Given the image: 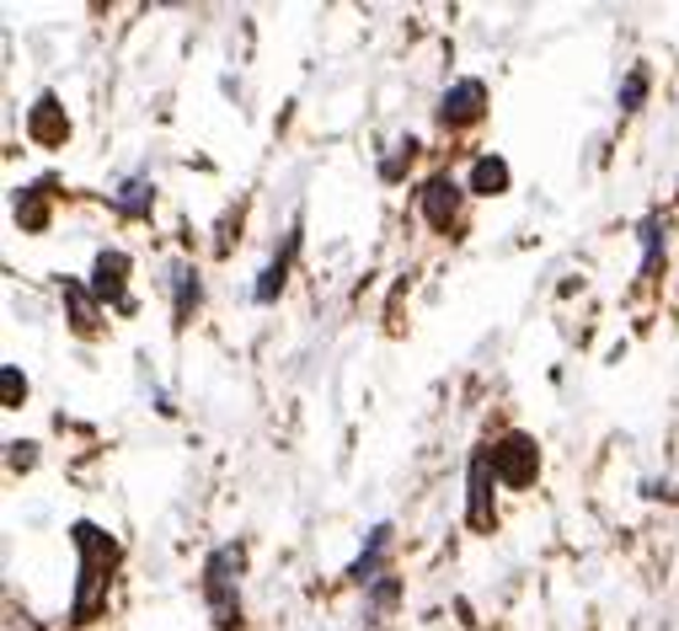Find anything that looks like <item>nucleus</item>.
Wrapping results in <instances>:
<instances>
[{"mask_svg": "<svg viewBox=\"0 0 679 631\" xmlns=\"http://www.w3.org/2000/svg\"><path fill=\"white\" fill-rule=\"evenodd\" d=\"M492 487H498L492 455L477 450L471 455V482H466V519H471V530H492Z\"/></svg>", "mask_w": 679, "mask_h": 631, "instance_id": "7", "label": "nucleus"}, {"mask_svg": "<svg viewBox=\"0 0 679 631\" xmlns=\"http://www.w3.org/2000/svg\"><path fill=\"white\" fill-rule=\"evenodd\" d=\"M22 396H27V375H22L16 364H5V370H0V402H5V407H22Z\"/></svg>", "mask_w": 679, "mask_h": 631, "instance_id": "18", "label": "nucleus"}, {"mask_svg": "<svg viewBox=\"0 0 679 631\" xmlns=\"http://www.w3.org/2000/svg\"><path fill=\"white\" fill-rule=\"evenodd\" d=\"M481 113H487V86H481L477 76H460V81L439 97V124L449 128V134L481 124Z\"/></svg>", "mask_w": 679, "mask_h": 631, "instance_id": "4", "label": "nucleus"}, {"mask_svg": "<svg viewBox=\"0 0 679 631\" xmlns=\"http://www.w3.org/2000/svg\"><path fill=\"white\" fill-rule=\"evenodd\" d=\"M113 210L123 219H145V214L156 210V182H145V177H129L119 193H113Z\"/></svg>", "mask_w": 679, "mask_h": 631, "instance_id": "13", "label": "nucleus"}, {"mask_svg": "<svg viewBox=\"0 0 679 631\" xmlns=\"http://www.w3.org/2000/svg\"><path fill=\"white\" fill-rule=\"evenodd\" d=\"M199 300H203L199 268H193V262H171V316H177V327H188V322H193Z\"/></svg>", "mask_w": 679, "mask_h": 631, "instance_id": "9", "label": "nucleus"}, {"mask_svg": "<svg viewBox=\"0 0 679 631\" xmlns=\"http://www.w3.org/2000/svg\"><path fill=\"white\" fill-rule=\"evenodd\" d=\"M647 81H653V76H647V65H632V70H626L621 97H615V102H621V113H637L642 102H647Z\"/></svg>", "mask_w": 679, "mask_h": 631, "instance_id": "17", "label": "nucleus"}, {"mask_svg": "<svg viewBox=\"0 0 679 631\" xmlns=\"http://www.w3.org/2000/svg\"><path fill=\"white\" fill-rule=\"evenodd\" d=\"M65 305H70V322H76L80 337L97 333V305H91V295H86L80 284H65Z\"/></svg>", "mask_w": 679, "mask_h": 631, "instance_id": "16", "label": "nucleus"}, {"mask_svg": "<svg viewBox=\"0 0 679 631\" xmlns=\"http://www.w3.org/2000/svg\"><path fill=\"white\" fill-rule=\"evenodd\" d=\"M294 252H300V230H289L283 252L274 257L263 273H257V290H252V300H257V305H274V300H279V290L289 284V257H294Z\"/></svg>", "mask_w": 679, "mask_h": 631, "instance_id": "10", "label": "nucleus"}, {"mask_svg": "<svg viewBox=\"0 0 679 631\" xmlns=\"http://www.w3.org/2000/svg\"><path fill=\"white\" fill-rule=\"evenodd\" d=\"M27 134H33L38 145H65V139H70V119H65V108H59L54 91H43L38 102H33V113H27Z\"/></svg>", "mask_w": 679, "mask_h": 631, "instance_id": "8", "label": "nucleus"}, {"mask_svg": "<svg viewBox=\"0 0 679 631\" xmlns=\"http://www.w3.org/2000/svg\"><path fill=\"white\" fill-rule=\"evenodd\" d=\"M91 295L108 300L113 311H134V300H129V257L97 252V262H91Z\"/></svg>", "mask_w": 679, "mask_h": 631, "instance_id": "6", "label": "nucleus"}, {"mask_svg": "<svg viewBox=\"0 0 679 631\" xmlns=\"http://www.w3.org/2000/svg\"><path fill=\"white\" fill-rule=\"evenodd\" d=\"M33 450H38V444H27V439H16V444H11V471H33V461H38Z\"/></svg>", "mask_w": 679, "mask_h": 631, "instance_id": "19", "label": "nucleus"}, {"mask_svg": "<svg viewBox=\"0 0 679 631\" xmlns=\"http://www.w3.org/2000/svg\"><path fill=\"white\" fill-rule=\"evenodd\" d=\"M658 252H664V219L647 214V219H642V279L658 273Z\"/></svg>", "mask_w": 679, "mask_h": 631, "instance_id": "15", "label": "nucleus"}, {"mask_svg": "<svg viewBox=\"0 0 679 631\" xmlns=\"http://www.w3.org/2000/svg\"><path fill=\"white\" fill-rule=\"evenodd\" d=\"M509 161L503 156H477V167H471V193L477 199H498V193H509Z\"/></svg>", "mask_w": 679, "mask_h": 631, "instance_id": "12", "label": "nucleus"}, {"mask_svg": "<svg viewBox=\"0 0 679 631\" xmlns=\"http://www.w3.org/2000/svg\"><path fill=\"white\" fill-rule=\"evenodd\" d=\"M460 199H466V193H460V182H455V177H428V182H423V193H418V210H423V219H428L434 230H444V236H449V230L460 225Z\"/></svg>", "mask_w": 679, "mask_h": 631, "instance_id": "5", "label": "nucleus"}, {"mask_svg": "<svg viewBox=\"0 0 679 631\" xmlns=\"http://www.w3.org/2000/svg\"><path fill=\"white\" fill-rule=\"evenodd\" d=\"M70 541H76V556H80V589H76V621H91L102 610V594H108V573H113V536H102L97 525H70Z\"/></svg>", "mask_w": 679, "mask_h": 631, "instance_id": "1", "label": "nucleus"}, {"mask_svg": "<svg viewBox=\"0 0 679 631\" xmlns=\"http://www.w3.org/2000/svg\"><path fill=\"white\" fill-rule=\"evenodd\" d=\"M241 567H246V547H220L209 551L203 562V599H209V616L220 631L241 627Z\"/></svg>", "mask_w": 679, "mask_h": 631, "instance_id": "2", "label": "nucleus"}, {"mask_svg": "<svg viewBox=\"0 0 679 631\" xmlns=\"http://www.w3.org/2000/svg\"><path fill=\"white\" fill-rule=\"evenodd\" d=\"M386 551H391V525H375L369 530V547L359 551V562H354V584H380L386 573H380V562H386Z\"/></svg>", "mask_w": 679, "mask_h": 631, "instance_id": "11", "label": "nucleus"}, {"mask_svg": "<svg viewBox=\"0 0 679 631\" xmlns=\"http://www.w3.org/2000/svg\"><path fill=\"white\" fill-rule=\"evenodd\" d=\"M487 455H492V471H498L503 487H530L535 471H541V450H535L530 433H503Z\"/></svg>", "mask_w": 679, "mask_h": 631, "instance_id": "3", "label": "nucleus"}, {"mask_svg": "<svg viewBox=\"0 0 679 631\" xmlns=\"http://www.w3.org/2000/svg\"><path fill=\"white\" fill-rule=\"evenodd\" d=\"M16 225L22 230H43L48 225V182H33L16 193Z\"/></svg>", "mask_w": 679, "mask_h": 631, "instance_id": "14", "label": "nucleus"}]
</instances>
